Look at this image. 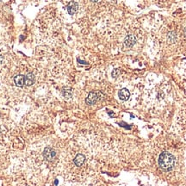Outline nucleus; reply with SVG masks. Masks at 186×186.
<instances>
[{
	"label": "nucleus",
	"mask_w": 186,
	"mask_h": 186,
	"mask_svg": "<svg viewBox=\"0 0 186 186\" xmlns=\"http://www.w3.org/2000/svg\"><path fill=\"white\" fill-rule=\"evenodd\" d=\"M14 82H15L17 86L23 87L25 85V76L22 74L17 75L14 78Z\"/></svg>",
	"instance_id": "7"
},
{
	"label": "nucleus",
	"mask_w": 186,
	"mask_h": 186,
	"mask_svg": "<svg viewBox=\"0 0 186 186\" xmlns=\"http://www.w3.org/2000/svg\"><path fill=\"white\" fill-rule=\"evenodd\" d=\"M85 155L82 154V153L77 154L76 157L74 158V159H73L75 165H77V166H82L83 164L85 163Z\"/></svg>",
	"instance_id": "6"
},
{
	"label": "nucleus",
	"mask_w": 186,
	"mask_h": 186,
	"mask_svg": "<svg viewBox=\"0 0 186 186\" xmlns=\"http://www.w3.org/2000/svg\"><path fill=\"white\" fill-rule=\"evenodd\" d=\"M3 61H4V58H3L2 55H0V64H2V62Z\"/></svg>",
	"instance_id": "13"
},
{
	"label": "nucleus",
	"mask_w": 186,
	"mask_h": 186,
	"mask_svg": "<svg viewBox=\"0 0 186 186\" xmlns=\"http://www.w3.org/2000/svg\"><path fill=\"white\" fill-rule=\"evenodd\" d=\"M78 9H79V4L76 2H70L69 4H67V7H66L67 12L69 13L70 15H72V16L76 14V12L78 11Z\"/></svg>",
	"instance_id": "4"
},
{
	"label": "nucleus",
	"mask_w": 186,
	"mask_h": 186,
	"mask_svg": "<svg viewBox=\"0 0 186 186\" xmlns=\"http://www.w3.org/2000/svg\"><path fill=\"white\" fill-rule=\"evenodd\" d=\"M136 42V38L134 37V35H128L124 39V44L127 46L128 48H131L135 44Z\"/></svg>",
	"instance_id": "5"
},
{
	"label": "nucleus",
	"mask_w": 186,
	"mask_h": 186,
	"mask_svg": "<svg viewBox=\"0 0 186 186\" xmlns=\"http://www.w3.org/2000/svg\"><path fill=\"white\" fill-rule=\"evenodd\" d=\"M184 35L186 36V27L184 28Z\"/></svg>",
	"instance_id": "14"
},
{
	"label": "nucleus",
	"mask_w": 186,
	"mask_h": 186,
	"mask_svg": "<svg viewBox=\"0 0 186 186\" xmlns=\"http://www.w3.org/2000/svg\"><path fill=\"white\" fill-rule=\"evenodd\" d=\"M168 40L170 41V42H174V41H176V39H177V35L175 32H170L168 34Z\"/></svg>",
	"instance_id": "11"
},
{
	"label": "nucleus",
	"mask_w": 186,
	"mask_h": 186,
	"mask_svg": "<svg viewBox=\"0 0 186 186\" xmlns=\"http://www.w3.org/2000/svg\"><path fill=\"white\" fill-rule=\"evenodd\" d=\"M118 96H119L121 100H122V101H127V100L129 98V97H130V93H129L128 89L123 88V89H122V90L119 91Z\"/></svg>",
	"instance_id": "8"
},
{
	"label": "nucleus",
	"mask_w": 186,
	"mask_h": 186,
	"mask_svg": "<svg viewBox=\"0 0 186 186\" xmlns=\"http://www.w3.org/2000/svg\"><path fill=\"white\" fill-rule=\"evenodd\" d=\"M62 95L64 96V97H66V98H71L72 97V91H71L70 89H63V91H62Z\"/></svg>",
	"instance_id": "10"
},
{
	"label": "nucleus",
	"mask_w": 186,
	"mask_h": 186,
	"mask_svg": "<svg viewBox=\"0 0 186 186\" xmlns=\"http://www.w3.org/2000/svg\"><path fill=\"white\" fill-rule=\"evenodd\" d=\"M159 165L164 171H171L175 165V158L169 152H163L159 157Z\"/></svg>",
	"instance_id": "1"
},
{
	"label": "nucleus",
	"mask_w": 186,
	"mask_h": 186,
	"mask_svg": "<svg viewBox=\"0 0 186 186\" xmlns=\"http://www.w3.org/2000/svg\"><path fill=\"white\" fill-rule=\"evenodd\" d=\"M43 156H44V158H45L47 160L51 161V160H53L54 158H55V156H56V152H55L52 147H46V148L44 149Z\"/></svg>",
	"instance_id": "3"
},
{
	"label": "nucleus",
	"mask_w": 186,
	"mask_h": 186,
	"mask_svg": "<svg viewBox=\"0 0 186 186\" xmlns=\"http://www.w3.org/2000/svg\"><path fill=\"white\" fill-rule=\"evenodd\" d=\"M58 184V180H55V185H57Z\"/></svg>",
	"instance_id": "15"
},
{
	"label": "nucleus",
	"mask_w": 186,
	"mask_h": 186,
	"mask_svg": "<svg viewBox=\"0 0 186 186\" xmlns=\"http://www.w3.org/2000/svg\"><path fill=\"white\" fill-rule=\"evenodd\" d=\"M99 99V93L98 92H95V91H91L89 93V95L85 99V103L88 105H93L95 104Z\"/></svg>",
	"instance_id": "2"
},
{
	"label": "nucleus",
	"mask_w": 186,
	"mask_h": 186,
	"mask_svg": "<svg viewBox=\"0 0 186 186\" xmlns=\"http://www.w3.org/2000/svg\"><path fill=\"white\" fill-rule=\"evenodd\" d=\"M35 75L33 73H31V72H29L25 77V85H28V86H30V85H32L34 83H35Z\"/></svg>",
	"instance_id": "9"
},
{
	"label": "nucleus",
	"mask_w": 186,
	"mask_h": 186,
	"mask_svg": "<svg viewBox=\"0 0 186 186\" xmlns=\"http://www.w3.org/2000/svg\"><path fill=\"white\" fill-rule=\"evenodd\" d=\"M119 74V71L117 70V69H116V70L113 71V72H112V76L114 77V78H116L117 75Z\"/></svg>",
	"instance_id": "12"
}]
</instances>
